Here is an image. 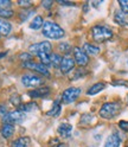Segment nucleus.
Masks as SVG:
<instances>
[{
    "label": "nucleus",
    "instance_id": "9",
    "mask_svg": "<svg viewBox=\"0 0 128 147\" xmlns=\"http://www.w3.org/2000/svg\"><path fill=\"white\" fill-rule=\"evenodd\" d=\"M74 57H75V62L81 67L87 65L88 62H89L88 55L84 52L83 49H81V48H75L74 49Z\"/></svg>",
    "mask_w": 128,
    "mask_h": 147
},
{
    "label": "nucleus",
    "instance_id": "20",
    "mask_svg": "<svg viewBox=\"0 0 128 147\" xmlns=\"http://www.w3.org/2000/svg\"><path fill=\"white\" fill-rule=\"evenodd\" d=\"M83 50L87 55H93V56H95V55H97L100 52V48L95 47V45L90 44V43H86L83 45Z\"/></svg>",
    "mask_w": 128,
    "mask_h": 147
},
{
    "label": "nucleus",
    "instance_id": "3",
    "mask_svg": "<svg viewBox=\"0 0 128 147\" xmlns=\"http://www.w3.org/2000/svg\"><path fill=\"white\" fill-rule=\"evenodd\" d=\"M120 109H121V106L116 102L104 103L101 107V109H100V116L103 117V119H107V120H110V119L115 117L119 114Z\"/></svg>",
    "mask_w": 128,
    "mask_h": 147
},
{
    "label": "nucleus",
    "instance_id": "8",
    "mask_svg": "<svg viewBox=\"0 0 128 147\" xmlns=\"http://www.w3.org/2000/svg\"><path fill=\"white\" fill-rule=\"evenodd\" d=\"M23 65H24L25 68H27V69L34 70V71H37V72L42 74V75H45L46 77H50V72H49L48 67L43 65L42 63H34V62L30 61V62H24Z\"/></svg>",
    "mask_w": 128,
    "mask_h": 147
},
{
    "label": "nucleus",
    "instance_id": "10",
    "mask_svg": "<svg viewBox=\"0 0 128 147\" xmlns=\"http://www.w3.org/2000/svg\"><path fill=\"white\" fill-rule=\"evenodd\" d=\"M50 94V89L48 87H39L33 90L29 91V96L32 98H40V97H46Z\"/></svg>",
    "mask_w": 128,
    "mask_h": 147
},
{
    "label": "nucleus",
    "instance_id": "26",
    "mask_svg": "<svg viewBox=\"0 0 128 147\" xmlns=\"http://www.w3.org/2000/svg\"><path fill=\"white\" fill-rule=\"evenodd\" d=\"M10 101H11V103H12V105L19 107V106H20V102H22V97L18 95V94H13V95L11 96Z\"/></svg>",
    "mask_w": 128,
    "mask_h": 147
},
{
    "label": "nucleus",
    "instance_id": "24",
    "mask_svg": "<svg viewBox=\"0 0 128 147\" xmlns=\"http://www.w3.org/2000/svg\"><path fill=\"white\" fill-rule=\"evenodd\" d=\"M13 11L10 10V8H0V17L5 18V19H8V18L13 17Z\"/></svg>",
    "mask_w": 128,
    "mask_h": 147
},
{
    "label": "nucleus",
    "instance_id": "6",
    "mask_svg": "<svg viewBox=\"0 0 128 147\" xmlns=\"http://www.w3.org/2000/svg\"><path fill=\"white\" fill-rule=\"evenodd\" d=\"M79 95H81V89L71 87V88H68L67 90L63 91L62 98L64 101V103H72L78 98Z\"/></svg>",
    "mask_w": 128,
    "mask_h": 147
},
{
    "label": "nucleus",
    "instance_id": "28",
    "mask_svg": "<svg viewBox=\"0 0 128 147\" xmlns=\"http://www.w3.org/2000/svg\"><path fill=\"white\" fill-rule=\"evenodd\" d=\"M58 48H59V50H61L62 52H64V53H68V52L71 50V47H70L69 43H61Z\"/></svg>",
    "mask_w": 128,
    "mask_h": 147
},
{
    "label": "nucleus",
    "instance_id": "31",
    "mask_svg": "<svg viewBox=\"0 0 128 147\" xmlns=\"http://www.w3.org/2000/svg\"><path fill=\"white\" fill-rule=\"evenodd\" d=\"M119 127H120L123 132L128 133V121H123V120L120 121V122H119Z\"/></svg>",
    "mask_w": 128,
    "mask_h": 147
},
{
    "label": "nucleus",
    "instance_id": "23",
    "mask_svg": "<svg viewBox=\"0 0 128 147\" xmlns=\"http://www.w3.org/2000/svg\"><path fill=\"white\" fill-rule=\"evenodd\" d=\"M62 59H63V57H61L59 55H57V53L51 55V65L53 68H59L61 63H62Z\"/></svg>",
    "mask_w": 128,
    "mask_h": 147
},
{
    "label": "nucleus",
    "instance_id": "38",
    "mask_svg": "<svg viewBox=\"0 0 128 147\" xmlns=\"http://www.w3.org/2000/svg\"><path fill=\"white\" fill-rule=\"evenodd\" d=\"M55 147H68V145L67 144H57Z\"/></svg>",
    "mask_w": 128,
    "mask_h": 147
},
{
    "label": "nucleus",
    "instance_id": "16",
    "mask_svg": "<svg viewBox=\"0 0 128 147\" xmlns=\"http://www.w3.org/2000/svg\"><path fill=\"white\" fill-rule=\"evenodd\" d=\"M43 25H44V20H43V17L42 16H36L32 22L30 23V29L32 30H40L43 29Z\"/></svg>",
    "mask_w": 128,
    "mask_h": 147
},
{
    "label": "nucleus",
    "instance_id": "40",
    "mask_svg": "<svg viewBox=\"0 0 128 147\" xmlns=\"http://www.w3.org/2000/svg\"><path fill=\"white\" fill-rule=\"evenodd\" d=\"M127 63H128V62H127Z\"/></svg>",
    "mask_w": 128,
    "mask_h": 147
},
{
    "label": "nucleus",
    "instance_id": "32",
    "mask_svg": "<svg viewBox=\"0 0 128 147\" xmlns=\"http://www.w3.org/2000/svg\"><path fill=\"white\" fill-rule=\"evenodd\" d=\"M11 6V1L8 0H0V8H7Z\"/></svg>",
    "mask_w": 128,
    "mask_h": 147
},
{
    "label": "nucleus",
    "instance_id": "27",
    "mask_svg": "<svg viewBox=\"0 0 128 147\" xmlns=\"http://www.w3.org/2000/svg\"><path fill=\"white\" fill-rule=\"evenodd\" d=\"M119 5L125 14H128V0H119Z\"/></svg>",
    "mask_w": 128,
    "mask_h": 147
},
{
    "label": "nucleus",
    "instance_id": "12",
    "mask_svg": "<svg viewBox=\"0 0 128 147\" xmlns=\"http://www.w3.org/2000/svg\"><path fill=\"white\" fill-rule=\"evenodd\" d=\"M58 134L62 136V138H70L71 136V133H72V126L68 122H63L58 126V129H57Z\"/></svg>",
    "mask_w": 128,
    "mask_h": 147
},
{
    "label": "nucleus",
    "instance_id": "25",
    "mask_svg": "<svg viewBox=\"0 0 128 147\" xmlns=\"http://www.w3.org/2000/svg\"><path fill=\"white\" fill-rule=\"evenodd\" d=\"M93 120H94V116L91 115V114H83V115H82V117H81L79 123L81 125H83V123H90Z\"/></svg>",
    "mask_w": 128,
    "mask_h": 147
},
{
    "label": "nucleus",
    "instance_id": "30",
    "mask_svg": "<svg viewBox=\"0 0 128 147\" xmlns=\"http://www.w3.org/2000/svg\"><path fill=\"white\" fill-rule=\"evenodd\" d=\"M31 14H33V11H29L27 8H24V11H23V13L20 14V18H22V20L24 22V20H26L27 18H29Z\"/></svg>",
    "mask_w": 128,
    "mask_h": 147
},
{
    "label": "nucleus",
    "instance_id": "35",
    "mask_svg": "<svg viewBox=\"0 0 128 147\" xmlns=\"http://www.w3.org/2000/svg\"><path fill=\"white\" fill-rule=\"evenodd\" d=\"M52 4H53V3H52V0H44V1L42 3V5H43L45 8H50Z\"/></svg>",
    "mask_w": 128,
    "mask_h": 147
},
{
    "label": "nucleus",
    "instance_id": "17",
    "mask_svg": "<svg viewBox=\"0 0 128 147\" xmlns=\"http://www.w3.org/2000/svg\"><path fill=\"white\" fill-rule=\"evenodd\" d=\"M114 20H115L116 24L121 25V26L128 25V18H127V16L122 11H119V12H116L114 14Z\"/></svg>",
    "mask_w": 128,
    "mask_h": 147
},
{
    "label": "nucleus",
    "instance_id": "22",
    "mask_svg": "<svg viewBox=\"0 0 128 147\" xmlns=\"http://www.w3.org/2000/svg\"><path fill=\"white\" fill-rule=\"evenodd\" d=\"M38 57H39L40 63L43 64V65H45V67L51 65V55H49V53H40V55H38Z\"/></svg>",
    "mask_w": 128,
    "mask_h": 147
},
{
    "label": "nucleus",
    "instance_id": "21",
    "mask_svg": "<svg viewBox=\"0 0 128 147\" xmlns=\"http://www.w3.org/2000/svg\"><path fill=\"white\" fill-rule=\"evenodd\" d=\"M61 110H62L61 105H59L58 102H55L53 106H52V108H51L50 110H48L46 115H48V116H51V117H57V116H59V114H61Z\"/></svg>",
    "mask_w": 128,
    "mask_h": 147
},
{
    "label": "nucleus",
    "instance_id": "5",
    "mask_svg": "<svg viewBox=\"0 0 128 147\" xmlns=\"http://www.w3.org/2000/svg\"><path fill=\"white\" fill-rule=\"evenodd\" d=\"M30 51L34 55H40V53H51L52 51V45L50 42L48 40H44V42H40V43H37V44H32L30 47Z\"/></svg>",
    "mask_w": 128,
    "mask_h": 147
},
{
    "label": "nucleus",
    "instance_id": "29",
    "mask_svg": "<svg viewBox=\"0 0 128 147\" xmlns=\"http://www.w3.org/2000/svg\"><path fill=\"white\" fill-rule=\"evenodd\" d=\"M113 86L115 87H126L128 88V81H125V80H116L113 82Z\"/></svg>",
    "mask_w": 128,
    "mask_h": 147
},
{
    "label": "nucleus",
    "instance_id": "4",
    "mask_svg": "<svg viewBox=\"0 0 128 147\" xmlns=\"http://www.w3.org/2000/svg\"><path fill=\"white\" fill-rule=\"evenodd\" d=\"M43 78L37 76V75H32V74H26L22 77V83L24 87H27V88H39L38 86H42L43 84Z\"/></svg>",
    "mask_w": 128,
    "mask_h": 147
},
{
    "label": "nucleus",
    "instance_id": "2",
    "mask_svg": "<svg viewBox=\"0 0 128 147\" xmlns=\"http://www.w3.org/2000/svg\"><path fill=\"white\" fill-rule=\"evenodd\" d=\"M91 34H93L94 40H96L97 43H103L106 40H109L113 37L112 30L109 27L102 26V25L94 26L93 30H91Z\"/></svg>",
    "mask_w": 128,
    "mask_h": 147
},
{
    "label": "nucleus",
    "instance_id": "7",
    "mask_svg": "<svg viewBox=\"0 0 128 147\" xmlns=\"http://www.w3.org/2000/svg\"><path fill=\"white\" fill-rule=\"evenodd\" d=\"M26 114L20 112V110H13V112H10L7 113L3 119H4V123H18V122H22L24 119H25Z\"/></svg>",
    "mask_w": 128,
    "mask_h": 147
},
{
    "label": "nucleus",
    "instance_id": "15",
    "mask_svg": "<svg viewBox=\"0 0 128 147\" xmlns=\"http://www.w3.org/2000/svg\"><path fill=\"white\" fill-rule=\"evenodd\" d=\"M104 88H106V84L102 83V82H98V83H96V84H94V86H91V87L88 89L87 95H89V96H94V95L98 94L100 91H102Z\"/></svg>",
    "mask_w": 128,
    "mask_h": 147
},
{
    "label": "nucleus",
    "instance_id": "1",
    "mask_svg": "<svg viewBox=\"0 0 128 147\" xmlns=\"http://www.w3.org/2000/svg\"><path fill=\"white\" fill-rule=\"evenodd\" d=\"M43 34L50 39H61L64 37L65 32L58 24L52 22H45L43 25Z\"/></svg>",
    "mask_w": 128,
    "mask_h": 147
},
{
    "label": "nucleus",
    "instance_id": "39",
    "mask_svg": "<svg viewBox=\"0 0 128 147\" xmlns=\"http://www.w3.org/2000/svg\"><path fill=\"white\" fill-rule=\"evenodd\" d=\"M6 55H7V52H1V53H0V58H3V57H5V56H6Z\"/></svg>",
    "mask_w": 128,
    "mask_h": 147
},
{
    "label": "nucleus",
    "instance_id": "37",
    "mask_svg": "<svg viewBox=\"0 0 128 147\" xmlns=\"http://www.w3.org/2000/svg\"><path fill=\"white\" fill-rule=\"evenodd\" d=\"M58 4L64 5V6H75L74 3H69V1H63V0H58Z\"/></svg>",
    "mask_w": 128,
    "mask_h": 147
},
{
    "label": "nucleus",
    "instance_id": "33",
    "mask_svg": "<svg viewBox=\"0 0 128 147\" xmlns=\"http://www.w3.org/2000/svg\"><path fill=\"white\" fill-rule=\"evenodd\" d=\"M20 58H22L23 61H25V62H30V61L32 59V57H31L30 53H22V55H20Z\"/></svg>",
    "mask_w": 128,
    "mask_h": 147
},
{
    "label": "nucleus",
    "instance_id": "11",
    "mask_svg": "<svg viewBox=\"0 0 128 147\" xmlns=\"http://www.w3.org/2000/svg\"><path fill=\"white\" fill-rule=\"evenodd\" d=\"M74 67H75V61L71 57L67 56V57H63L59 69H61L62 74H68L69 71H71L72 69H74Z\"/></svg>",
    "mask_w": 128,
    "mask_h": 147
},
{
    "label": "nucleus",
    "instance_id": "34",
    "mask_svg": "<svg viewBox=\"0 0 128 147\" xmlns=\"http://www.w3.org/2000/svg\"><path fill=\"white\" fill-rule=\"evenodd\" d=\"M7 114V108L5 107V106H3V105H0V116H5Z\"/></svg>",
    "mask_w": 128,
    "mask_h": 147
},
{
    "label": "nucleus",
    "instance_id": "13",
    "mask_svg": "<svg viewBox=\"0 0 128 147\" xmlns=\"http://www.w3.org/2000/svg\"><path fill=\"white\" fill-rule=\"evenodd\" d=\"M120 142H121L120 136L116 133H113L107 138V140L104 142V147H119L120 146Z\"/></svg>",
    "mask_w": 128,
    "mask_h": 147
},
{
    "label": "nucleus",
    "instance_id": "36",
    "mask_svg": "<svg viewBox=\"0 0 128 147\" xmlns=\"http://www.w3.org/2000/svg\"><path fill=\"white\" fill-rule=\"evenodd\" d=\"M18 5L19 6H24V7H29L32 5L31 1H23V0H20V1H18Z\"/></svg>",
    "mask_w": 128,
    "mask_h": 147
},
{
    "label": "nucleus",
    "instance_id": "19",
    "mask_svg": "<svg viewBox=\"0 0 128 147\" xmlns=\"http://www.w3.org/2000/svg\"><path fill=\"white\" fill-rule=\"evenodd\" d=\"M11 31H12V25L7 20L0 19V33L4 34V36H7V34H10Z\"/></svg>",
    "mask_w": 128,
    "mask_h": 147
},
{
    "label": "nucleus",
    "instance_id": "18",
    "mask_svg": "<svg viewBox=\"0 0 128 147\" xmlns=\"http://www.w3.org/2000/svg\"><path fill=\"white\" fill-rule=\"evenodd\" d=\"M30 144V139L27 136H22V138H18L17 140H14L11 144V147H27Z\"/></svg>",
    "mask_w": 128,
    "mask_h": 147
},
{
    "label": "nucleus",
    "instance_id": "14",
    "mask_svg": "<svg viewBox=\"0 0 128 147\" xmlns=\"http://www.w3.org/2000/svg\"><path fill=\"white\" fill-rule=\"evenodd\" d=\"M14 134V126L11 123H4L1 127V135L5 139H10Z\"/></svg>",
    "mask_w": 128,
    "mask_h": 147
}]
</instances>
